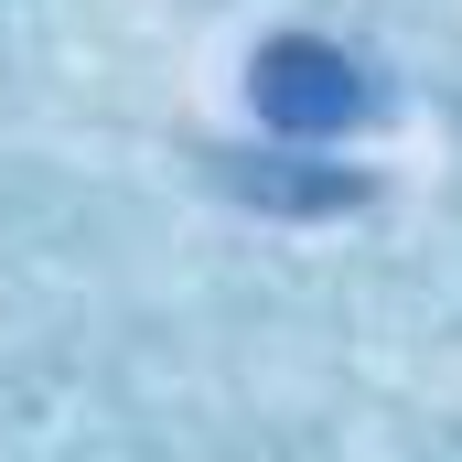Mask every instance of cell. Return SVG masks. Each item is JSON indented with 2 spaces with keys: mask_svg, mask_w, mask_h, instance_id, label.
I'll use <instances>...</instances> for the list:
<instances>
[{
  "mask_svg": "<svg viewBox=\"0 0 462 462\" xmlns=\"http://www.w3.org/2000/svg\"><path fill=\"white\" fill-rule=\"evenodd\" d=\"M247 87H258V118H269V129H291V140H334V129H355V118L376 108L365 65H345L334 43H301V32H291V43H269Z\"/></svg>",
  "mask_w": 462,
  "mask_h": 462,
  "instance_id": "6da1fadb",
  "label": "cell"
}]
</instances>
